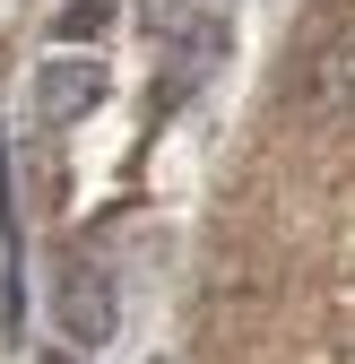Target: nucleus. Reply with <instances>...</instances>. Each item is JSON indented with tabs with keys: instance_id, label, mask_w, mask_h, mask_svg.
Wrapping results in <instances>:
<instances>
[{
	"instance_id": "f257e3e1",
	"label": "nucleus",
	"mask_w": 355,
	"mask_h": 364,
	"mask_svg": "<svg viewBox=\"0 0 355 364\" xmlns=\"http://www.w3.org/2000/svg\"><path fill=\"white\" fill-rule=\"evenodd\" d=\"M295 105L312 122H355V18L321 26L295 61Z\"/></svg>"
},
{
	"instance_id": "f03ea898",
	"label": "nucleus",
	"mask_w": 355,
	"mask_h": 364,
	"mask_svg": "<svg viewBox=\"0 0 355 364\" xmlns=\"http://www.w3.org/2000/svg\"><path fill=\"white\" fill-rule=\"evenodd\" d=\"M53 312H61V330L78 347H104L121 330V304H113V278L96 260H61V278H53Z\"/></svg>"
},
{
	"instance_id": "7ed1b4c3",
	"label": "nucleus",
	"mask_w": 355,
	"mask_h": 364,
	"mask_svg": "<svg viewBox=\"0 0 355 364\" xmlns=\"http://www.w3.org/2000/svg\"><path fill=\"white\" fill-rule=\"evenodd\" d=\"M139 26L165 53H182L191 70H208L226 53V9H217V0H139Z\"/></svg>"
},
{
	"instance_id": "20e7f679",
	"label": "nucleus",
	"mask_w": 355,
	"mask_h": 364,
	"mask_svg": "<svg viewBox=\"0 0 355 364\" xmlns=\"http://www.w3.org/2000/svg\"><path fill=\"white\" fill-rule=\"evenodd\" d=\"M96 105H104V70L96 61H70L61 53V61L35 70V113L43 122H78V113H96Z\"/></svg>"
},
{
	"instance_id": "39448f33",
	"label": "nucleus",
	"mask_w": 355,
	"mask_h": 364,
	"mask_svg": "<svg viewBox=\"0 0 355 364\" xmlns=\"http://www.w3.org/2000/svg\"><path fill=\"white\" fill-rule=\"evenodd\" d=\"M113 18H121V0H70V9L53 18V35H61V43H96Z\"/></svg>"
}]
</instances>
